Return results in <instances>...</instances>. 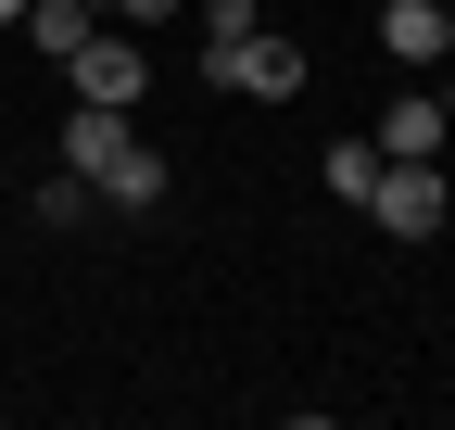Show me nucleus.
<instances>
[{
  "mask_svg": "<svg viewBox=\"0 0 455 430\" xmlns=\"http://www.w3.org/2000/svg\"><path fill=\"white\" fill-rule=\"evenodd\" d=\"M304 38H278V26H253V38H203V89H228V101H304Z\"/></svg>",
  "mask_w": 455,
  "mask_h": 430,
  "instance_id": "f257e3e1",
  "label": "nucleus"
},
{
  "mask_svg": "<svg viewBox=\"0 0 455 430\" xmlns=\"http://www.w3.org/2000/svg\"><path fill=\"white\" fill-rule=\"evenodd\" d=\"M64 89H76V101H114V115H140V89H152L140 26H89V38L64 51Z\"/></svg>",
  "mask_w": 455,
  "mask_h": 430,
  "instance_id": "f03ea898",
  "label": "nucleus"
},
{
  "mask_svg": "<svg viewBox=\"0 0 455 430\" xmlns=\"http://www.w3.org/2000/svg\"><path fill=\"white\" fill-rule=\"evenodd\" d=\"M367 215H379L392 241H430V228H443V165H430V152H379V190H367Z\"/></svg>",
  "mask_w": 455,
  "mask_h": 430,
  "instance_id": "7ed1b4c3",
  "label": "nucleus"
},
{
  "mask_svg": "<svg viewBox=\"0 0 455 430\" xmlns=\"http://www.w3.org/2000/svg\"><path fill=\"white\" fill-rule=\"evenodd\" d=\"M127 152H140V127H127V115H114V101H76V115H64V165H76L89 190H101L114 165H127Z\"/></svg>",
  "mask_w": 455,
  "mask_h": 430,
  "instance_id": "20e7f679",
  "label": "nucleus"
},
{
  "mask_svg": "<svg viewBox=\"0 0 455 430\" xmlns=\"http://www.w3.org/2000/svg\"><path fill=\"white\" fill-rule=\"evenodd\" d=\"M379 51L392 64H443L455 51V0H379Z\"/></svg>",
  "mask_w": 455,
  "mask_h": 430,
  "instance_id": "39448f33",
  "label": "nucleus"
},
{
  "mask_svg": "<svg viewBox=\"0 0 455 430\" xmlns=\"http://www.w3.org/2000/svg\"><path fill=\"white\" fill-rule=\"evenodd\" d=\"M443 127H455L443 89H392V101H379V152H443Z\"/></svg>",
  "mask_w": 455,
  "mask_h": 430,
  "instance_id": "423d86ee",
  "label": "nucleus"
},
{
  "mask_svg": "<svg viewBox=\"0 0 455 430\" xmlns=\"http://www.w3.org/2000/svg\"><path fill=\"white\" fill-rule=\"evenodd\" d=\"M89 26H101L89 0H26V13H13V38H26V51H51V64H64V51H76Z\"/></svg>",
  "mask_w": 455,
  "mask_h": 430,
  "instance_id": "0eeeda50",
  "label": "nucleus"
},
{
  "mask_svg": "<svg viewBox=\"0 0 455 430\" xmlns=\"http://www.w3.org/2000/svg\"><path fill=\"white\" fill-rule=\"evenodd\" d=\"M164 190H178V178H164V152H152V139H140V152H127V165H114V178H101V203H114V215H152Z\"/></svg>",
  "mask_w": 455,
  "mask_h": 430,
  "instance_id": "6e6552de",
  "label": "nucleus"
},
{
  "mask_svg": "<svg viewBox=\"0 0 455 430\" xmlns=\"http://www.w3.org/2000/svg\"><path fill=\"white\" fill-rule=\"evenodd\" d=\"M316 178H329L341 203H367V190H379V139H329V165H316Z\"/></svg>",
  "mask_w": 455,
  "mask_h": 430,
  "instance_id": "1a4fd4ad",
  "label": "nucleus"
},
{
  "mask_svg": "<svg viewBox=\"0 0 455 430\" xmlns=\"http://www.w3.org/2000/svg\"><path fill=\"white\" fill-rule=\"evenodd\" d=\"M89 203H101V190H89L76 165H64V178H51V190H38V215H51V228H76V215H89Z\"/></svg>",
  "mask_w": 455,
  "mask_h": 430,
  "instance_id": "9d476101",
  "label": "nucleus"
},
{
  "mask_svg": "<svg viewBox=\"0 0 455 430\" xmlns=\"http://www.w3.org/2000/svg\"><path fill=\"white\" fill-rule=\"evenodd\" d=\"M266 26V0H203V38H253Z\"/></svg>",
  "mask_w": 455,
  "mask_h": 430,
  "instance_id": "9b49d317",
  "label": "nucleus"
},
{
  "mask_svg": "<svg viewBox=\"0 0 455 430\" xmlns=\"http://www.w3.org/2000/svg\"><path fill=\"white\" fill-rule=\"evenodd\" d=\"M114 26H178V0H101Z\"/></svg>",
  "mask_w": 455,
  "mask_h": 430,
  "instance_id": "f8f14e48",
  "label": "nucleus"
},
{
  "mask_svg": "<svg viewBox=\"0 0 455 430\" xmlns=\"http://www.w3.org/2000/svg\"><path fill=\"white\" fill-rule=\"evenodd\" d=\"M13 13H26V0H0V26H13Z\"/></svg>",
  "mask_w": 455,
  "mask_h": 430,
  "instance_id": "ddd939ff",
  "label": "nucleus"
},
{
  "mask_svg": "<svg viewBox=\"0 0 455 430\" xmlns=\"http://www.w3.org/2000/svg\"><path fill=\"white\" fill-rule=\"evenodd\" d=\"M0 190H13V165H0Z\"/></svg>",
  "mask_w": 455,
  "mask_h": 430,
  "instance_id": "4468645a",
  "label": "nucleus"
},
{
  "mask_svg": "<svg viewBox=\"0 0 455 430\" xmlns=\"http://www.w3.org/2000/svg\"><path fill=\"white\" fill-rule=\"evenodd\" d=\"M89 13H101V0H89Z\"/></svg>",
  "mask_w": 455,
  "mask_h": 430,
  "instance_id": "2eb2a0df",
  "label": "nucleus"
}]
</instances>
